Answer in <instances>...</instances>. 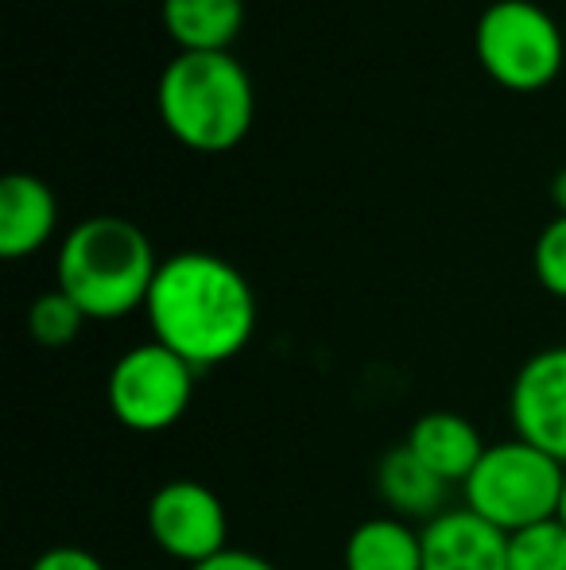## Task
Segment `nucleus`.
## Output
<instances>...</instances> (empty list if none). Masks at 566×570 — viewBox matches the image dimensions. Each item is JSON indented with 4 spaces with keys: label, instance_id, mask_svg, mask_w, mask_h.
Listing matches in <instances>:
<instances>
[{
    "label": "nucleus",
    "instance_id": "nucleus-10",
    "mask_svg": "<svg viewBox=\"0 0 566 570\" xmlns=\"http://www.w3.org/2000/svg\"><path fill=\"white\" fill-rule=\"evenodd\" d=\"M59 203L39 175L12 171L0 183V256L23 261L54 237Z\"/></svg>",
    "mask_w": 566,
    "mask_h": 570
},
{
    "label": "nucleus",
    "instance_id": "nucleus-16",
    "mask_svg": "<svg viewBox=\"0 0 566 570\" xmlns=\"http://www.w3.org/2000/svg\"><path fill=\"white\" fill-rule=\"evenodd\" d=\"M508 570H566V524L539 520L508 535Z\"/></svg>",
    "mask_w": 566,
    "mask_h": 570
},
{
    "label": "nucleus",
    "instance_id": "nucleus-19",
    "mask_svg": "<svg viewBox=\"0 0 566 570\" xmlns=\"http://www.w3.org/2000/svg\"><path fill=\"white\" fill-rule=\"evenodd\" d=\"M190 570H280L272 559L257 556V551H245V548H226L221 556L206 559V563L190 567Z\"/></svg>",
    "mask_w": 566,
    "mask_h": 570
},
{
    "label": "nucleus",
    "instance_id": "nucleus-2",
    "mask_svg": "<svg viewBox=\"0 0 566 570\" xmlns=\"http://www.w3.org/2000/svg\"><path fill=\"white\" fill-rule=\"evenodd\" d=\"M156 272V248L137 222L93 214L62 237L54 287H62L86 311V318L113 323L132 311H143Z\"/></svg>",
    "mask_w": 566,
    "mask_h": 570
},
{
    "label": "nucleus",
    "instance_id": "nucleus-15",
    "mask_svg": "<svg viewBox=\"0 0 566 570\" xmlns=\"http://www.w3.org/2000/svg\"><path fill=\"white\" fill-rule=\"evenodd\" d=\"M86 323H90L86 311L78 307L62 287H51V292L36 295L28 307V334H31V342H39L43 350H67V345L82 334Z\"/></svg>",
    "mask_w": 566,
    "mask_h": 570
},
{
    "label": "nucleus",
    "instance_id": "nucleus-5",
    "mask_svg": "<svg viewBox=\"0 0 566 570\" xmlns=\"http://www.w3.org/2000/svg\"><path fill=\"white\" fill-rule=\"evenodd\" d=\"M477 62L513 94L547 90L566 70V28L536 0H493L474 31Z\"/></svg>",
    "mask_w": 566,
    "mask_h": 570
},
{
    "label": "nucleus",
    "instance_id": "nucleus-9",
    "mask_svg": "<svg viewBox=\"0 0 566 570\" xmlns=\"http://www.w3.org/2000/svg\"><path fill=\"white\" fill-rule=\"evenodd\" d=\"M419 532L424 570H508V535L466 504L438 512Z\"/></svg>",
    "mask_w": 566,
    "mask_h": 570
},
{
    "label": "nucleus",
    "instance_id": "nucleus-14",
    "mask_svg": "<svg viewBox=\"0 0 566 570\" xmlns=\"http://www.w3.org/2000/svg\"><path fill=\"white\" fill-rule=\"evenodd\" d=\"M167 36L179 51H229L245 23V0H163Z\"/></svg>",
    "mask_w": 566,
    "mask_h": 570
},
{
    "label": "nucleus",
    "instance_id": "nucleus-11",
    "mask_svg": "<svg viewBox=\"0 0 566 570\" xmlns=\"http://www.w3.org/2000/svg\"><path fill=\"white\" fill-rule=\"evenodd\" d=\"M404 443L446 485H466V478L477 470L485 446H489L481 439V431L458 412H424L411 423Z\"/></svg>",
    "mask_w": 566,
    "mask_h": 570
},
{
    "label": "nucleus",
    "instance_id": "nucleus-21",
    "mask_svg": "<svg viewBox=\"0 0 566 570\" xmlns=\"http://www.w3.org/2000/svg\"><path fill=\"white\" fill-rule=\"evenodd\" d=\"M559 520L566 524V481H563V501H559Z\"/></svg>",
    "mask_w": 566,
    "mask_h": 570
},
{
    "label": "nucleus",
    "instance_id": "nucleus-8",
    "mask_svg": "<svg viewBox=\"0 0 566 570\" xmlns=\"http://www.w3.org/2000/svg\"><path fill=\"white\" fill-rule=\"evenodd\" d=\"M513 435L566 465V345L536 350L508 384Z\"/></svg>",
    "mask_w": 566,
    "mask_h": 570
},
{
    "label": "nucleus",
    "instance_id": "nucleus-4",
    "mask_svg": "<svg viewBox=\"0 0 566 570\" xmlns=\"http://www.w3.org/2000/svg\"><path fill=\"white\" fill-rule=\"evenodd\" d=\"M566 465L544 454L539 446L524 439H505V443L485 446L477 470L466 478L461 497L466 509L489 520L505 535L532 528L539 520L559 517Z\"/></svg>",
    "mask_w": 566,
    "mask_h": 570
},
{
    "label": "nucleus",
    "instance_id": "nucleus-1",
    "mask_svg": "<svg viewBox=\"0 0 566 570\" xmlns=\"http://www.w3.org/2000/svg\"><path fill=\"white\" fill-rule=\"evenodd\" d=\"M143 318L151 342L179 353L187 365L214 368L249 350L257 334V292L226 256L190 248L159 261Z\"/></svg>",
    "mask_w": 566,
    "mask_h": 570
},
{
    "label": "nucleus",
    "instance_id": "nucleus-13",
    "mask_svg": "<svg viewBox=\"0 0 566 570\" xmlns=\"http://www.w3.org/2000/svg\"><path fill=\"white\" fill-rule=\"evenodd\" d=\"M346 570H424V532L393 512L369 517L346 535Z\"/></svg>",
    "mask_w": 566,
    "mask_h": 570
},
{
    "label": "nucleus",
    "instance_id": "nucleus-3",
    "mask_svg": "<svg viewBox=\"0 0 566 570\" xmlns=\"http://www.w3.org/2000/svg\"><path fill=\"white\" fill-rule=\"evenodd\" d=\"M156 109L182 148L218 156L249 136L257 90L237 55L179 51L159 75Z\"/></svg>",
    "mask_w": 566,
    "mask_h": 570
},
{
    "label": "nucleus",
    "instance_id": "nucleus-18",
    "mask_svg": "<svg viewBox=\"0 0 566 570\" xmlns=\"http://www.w3.org/2000/svg\"><path fill=\"white\" fill-rule=\"evenodd\" d=\"M28 570H106L93 551L75 548V543H59V548H47Z\"/></svg>",
    "mask_w": 566,
    "mask_h": 570
},
{
    "label": "nucleus",
    "instance_id": "nucleus-17",
    "mask_svg": "<svg viewBox=\"0 0 566 570\" xmlns=\"http://www.w3.org/2000/svg\"><path fill=\"white\" fill-rule=\"evenodd\" d=\"M532 264H536V279L544 284V292L555 295V299H566V218L563 214H555L544 226V233H539Z\"/></svg>",
    "mask_w": 566,
    "mask_h": 570
},
{
    "label": "nucleus",
    "instance_id": "nucleus-12",
    "mask_svg": "<svg viewBox=\"0 0 566 570\" xmlns=\"http://www.w3.org/2000/svg\"><path fill=\"white\" fill-rule=\"evenodd\" d=\"M377 493L385 501V509L400 520H435L438 512H446V485L443 478L427 470L408 443H396L393 451L380 454L377 462Z\"/></svg>",
    "mask_w": 566,
    "mask_h": 570
},
{
    "label": "nucleus",
    "instance_id": "nucleus-7",
    "mask_svg": "<svg viewBox=\"0 0 566 570\" xmlns=\"http://www.w3.org/2000/svg\"><path fill=\"white\" fill-rule=\"evenodd\" d=\"M143 524H148V540L167 559H175V563H182L187 570L221 556L229 548L226 504L202 481H190V478L163 481L148 497Z\"/></svg>",
    "mask_w": 566,
    "mask_h": 570
},
{
    "label": "nucleus",
    "instance_id": "nucleus-20",
    "mask_svg": "<svg viewBox=\"0 0 566 570\" xmlns=\"http://www.w3.org/2000/svg\"><path fill=\"white\" fill-rule=\"evenodd\" d=\"M552 203H555V210L566 218V167H559L555 179H552Z\"/></svg>",
    "mask_w": 566,
    "mask_h": 570
},
{
    "label": "nucleus",
    "instance_id": "nucleus-6",
    "mask_svg": "<svg viewBox=\"0 0 566 570\" xmlns=\"http://www.w3.org/2000/svg\"><path fill=\"white\" fill-rule=\"evenodd\" d=\"M198 368L159 342H140L113 361L106 376V404L125 431H171L195 400Z\"/></svg>",
    "mask_w": 566,
    "mask_h": 570
}]
</instances>
